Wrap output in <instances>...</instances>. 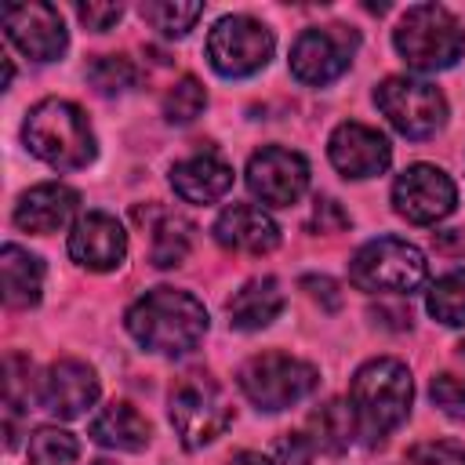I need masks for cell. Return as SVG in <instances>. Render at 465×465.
Segmentation results:
<instances>
[{"label":"cell","mask_w":465,"mask_h":465,"mask_svg":"<svg viewBox=\"0 0 465 465\" xmlns=\"http://www.w3.org/2000/svg\"><path fill=\"white\" fill-rule=\"evenodd\" d=\"M127 331L138 345L163 356L193 352L207 334V309L189 291L153 287L127 309Z\"/></svg>","instance_id":"obj_1"},{"label":"cell","mask_w":465,"mask_h":465,"mask_svg":"<svg viewBox=\"0 0 465 465\" xmlns=\"http://www.w3.org/2000/svg\"><path fill=\"white\" fill-rule=\"evenodd\" d=\"M22 138L33 156L51 163L54 171H80L94 160V131L87 113L65 98H44L29 109Z\"/></svg>","instance_id":"obj_2"},{"label":"cell","mask_w":465,"mask_h":465,"mask_svg":"<svg viewBox=\"0 0 465 465\" xmlns=\"http://www.w3.org/2000/svg\"><path fill=\"white\" fill-rule=\"evenodd\" d=\"M352 411L360 429L371 440H381L385 432H392L396 425L407 421L411 414V400H414V385H411V371L400 360H371L352 374Z\"/></svg>","instance_id":"obj_3"},{"label":"cell","mask_w":465,"mask_h":465,"mask_svg":"<svg viewBox=\"0 0 465 465\" xmlns=\"http://www.w3.org/2000/svg\"><path fill=\"white\" fill-rule=\"evenodd\" d=\"M392 44L400 58L418 73L450 69L465 51V29L443 4H414L400 18Z\"/></svg>","instance_id":"obj_4"},{"label":"cell","mask_w":465,"mask_h":465,"mask_svg":"<svg viewBox=\"0 0 465 465\" xmlns=\"http://www.w3.org/2000/svg\"><path fill=\"white\" fill-rule=\"evenodd\" d=\"M167 414H171V425H174L182 447H189V450L218 440L232 421V407H229L222 385L203 371H189L171 385Z\"/></svg>","instance_id":"obj_5"},{"label":"cell","mask_w":465,"mask_h":465,"mask_svg":"<svg viewBox=\"0 0 465 465\" xmlns=\"http://www.w3.org/2000/svg\"><path fill=\"white\" fill-rule=\"evenodd\" d=\"M425 254L396 236H378L363 243L349 262V280L367 294H411L425 283Z\"/></svg>","instance_id":"obj_6"},{"label":"cell","mask_w":465,"mask_h":465,"mask_svg":"<svg viewBox=\"0 0 465 465\" xmlns=\"http://www.w3.org/2000/svg\"><path fill=\"white\" fill-rule=\"evenodd\" d=\"M320 374L312 363L287 352H262L240 367V389L258 411H283L316 389Z\"/></svg>","instance_id":"obj_7"},{"label":"cell","mask_w":465,"mask_h":465,"mask_svg":"<svg viewBox=\"0 0 465 465\" xmlns=\"http://www.w3.org/2000/svg\"><path fill=\"white\" fill-rule=\"evenodd\" d=\"M378 109L389 116V124L407 134V138H432L447 124V98L440 87L425 80H407V76H389L374 91Z\"/></svg>","instance_id":"obj_8"},{"label":"cell","mask_w":465,"mask_h":465,"mask_svg":"<svg viewBox=\"0 0 465 465\" xmlns=\"http://www.w3.org/2000/svg\"><path fill=\"white\" fill-rule=\"evenodd\" d=\"M207 58L222 76H251L272 58V33L251 15H225L207 36Z\"/></svg>","instance_id":"obj_9"},{"label":"cell","mask_w":465,"mask_h":465,"mask_svg":"<svg viewBox=\"0 0 465 465\" xmlns=\"http://www.w3.org/2000/svg\"><path fill=\"white\" fill-rule=\"evenodd\" d=\"M356 44H360V36L345 25H312L291 47V73L302 84L323 87L349 69Z\"/></svg>","instance_id":"obj_10"},{"label":"cell","mask_w":465,"mask_h":465,"mask_svg":"<svg viewBox=\"0 0 465 465\" xmlns=\"http://www.w3.org/2000/svg\"><path fill=\"white\" fill-rule=\"evenodd\" d=\"M454 203H458L454 182L432 163H411L392 185L396 214L414 225H432V222L447 218L454 211Z\"/></svg>","instance_id":"obj_11"},{"label":"cell","mask_w":465,"mask_h":465,"mask_svg":"<svg viewBox=\"0 0 465 465\" xmlns=\"http://www.w3.org/2000/svg\"><path fill=\"white\" fill-rule=\"evenodd\" d=\"M247 189L272 207H291L309 189V163L302 153L265 145L247 160Z\"/></svg>","instance_id":"obj_12"},{"label":"cell","mask_w":465,"mask_h":465,"mask_svg":"<svg viewBox=\"0 0 465 465\" xmlns=\"http://www.w3.org/2000/svg\"><path fill=\"white\" fill-rule=\"evenodd\" d=\"M0 22L7 29V40L33 62H54L69 44L65 22L51 4H7L0 11Z\"/></svg>","instance_id":"obj_13"},{"label":"cell","mask_w":465,"mask_h":465,"mask_svg":"<svg viewBox=\"0 0 465 465\" xmlns=\"http://www.w3.org/2000/svg\"><path fill=\"white\" fill-rule=\"evenodd\" d=\"M327 153H331V163L345 174V178H374L389 167L392 160V145L381 131L367 127V124H356V120H345L331 131V142H327Z\"/></svg>","instance_id":"obj_14"},{"label":"cell","mask_w":465,"mask_h":465,"mask_svg":"<svg viewBox=\"0 0 465 465\" xmlns=\"http://www.w3.org/2000/svg\"><path fill=\"white\" fill-rule=\"evenodd\" d=\"M98 400V378L84 360H58L36 381V403L54 418H80Z\"/></svg>","instance_id":"obj_15"},{"label":"cell","mask_w":465,"mask_h":465,"mask_svg":"<svg viewBox=\"0 0 465 465\" xmlns=\"http://www.w3.org/2000/svg\"><path fill=\"white\" fill-rule=\"evenodd\" d=\"M69 254L76 265L94 269V272H109L124 262L127 254V232L124 225L105 214V211H87L84 218H76L73 232H69Z\"/></svg>","instance_id":"obj_16"},{"label":"cell","mask_w":465,"mask_h":465,"mask_svg":"<svg viewBox=\"0 0 465 465\" xmlns=\"http://www.w3.org/2000/svg\"><path fill=\"white\" fill-rule=\"evenodd\" d=\"M214 240L229 251H247V254H269L280 243L276 222L254 207V203H232L218 214L214 222Z\"/></svg>","instance_id":"obj_17"},{"label":"cell","mask_w":465,"mask_h":465,"mask_svg":"<svg viewBox=\"0 0 465 465\" xmlns=\"http://www.w3.org/2000/svg\"><path fill=\"white\" fill-rule=\"evenodd\" d=\"M76 203H80V193L62 182L33 185L15 203V225L25 232H54L76 214Z\"/></svg>","instance_id":"obj_18"},{"label":"cell","mask_w":465,"mask_h":465,"mask_svg":"<svg viewBox=\"0 0 465 465\" xmlns=\"http://www.w3.org/2000/svg\"><path fill=\"white\" fill-rule=\"evenodd\" d=\"M171 185L189 203H214L232 189V167L218 153H196L171 167Z\"/></svg>","instance_id":"obj_19"},{"label":"cell","mask_w":465,"mask_h":465,"mask_svg":"<svg viewBox=\"0 0 465 465\" xmlns=\"http://www.w3.org/2000/svg\"><path fill=\"white\" fill-rule=\"evenodd\" d=\"M134 218L149 229V262L156 269H171L189 254V247H193V222L189 218H182L178 211L156 207V203L134 207Z\"/></svg>","instance_id":"obj_20"},{"label":"cell","mask_w":465,"mask_h":465,"mask_svg":"<svg viewBox=\"0 0 465 465\" xmlns=\"http://www.w3.org/2000/svg\"><path fill=\"white\" fill-rule=\"evenodd\" d=\"M229 312V323L236 331H262L269 327L280 312H283V291L272 276H258V280H247L225 305Z\"/></svg>","instance_id":"obj_21"},{"label":"cell","mask_w":465,"mask_h":465,"mask_svg":"<svg viewBox=\"0 0 465 465\" xmlns=\"http://www.w3.org/2000/svg\"><path fill=\"white\" fill-rule=\"evenodd\" d=\"M0 280H4V302L11 309H29L40 302V291H44V262L18 243H4Z\"/></svg>","instance_id":"obj_22"},{"label":"cell","mask_w":465,"mask_h":465,"mask_svg":"<svg viewBox=\"0 0 465 465\" xmlns=\"http://www.w3.org/2000/svg\"><path fill=\"white\" fill-rule=\"evenodd\" d=\"M149 436H153L149 421L124 400L105 403L91 418V440L102 447H113V450H142L149 443Z\"/></svg>","instance_id":"obj_23"},{"label":"cell","mask_w":465,"mask_h":465,"mask_svg":"<svg viewBox=\"0 0 465 465\" xmlns=\"http://www.w3.org/2000/svg\"><path fill=\"white\" fill-rule=\"evenodd\" d=\"M356 411H352V403H345V400H327L320 411H312L309 414V429H312V443L320 447V450H331V454H341L349 443H352V436H356Z\"/></svg>","instance_id":"obj_24"},{"label":"cell","mask_w":465,"mask_h":465,"mask_svg":"<svg viewBox=\"0 0 465 465\" xmlns=\"http://www.w3.org/2000/svg\"><path fill=\"white\" fill-rule=\"evenodd\" d=\"M80 454V443L73 432L44 425L29 436V465H73Z\"/></svg>","instance_id":"obj_25"},{"label":"cell","mask_w":465,"mask_h":465,"mask_svg":"<svg viewBox=\"0 0 465 465\" xmlns=\"http://www.w3.org/2000/svg\"><path fill=\"white\" fill-rule=\"evenodd\" d=\"M429 312L447 327H465V269L447 272L429 291Z\"/></svg>","instance_id":"obj_26"},{"label":"cell","mask_w":465,"mask_h":465,"mask_svg":"<svg viewBox=\"0 0 465 465\" xmlns=\"http://www.w3.org/2000/svg\"><path fill=\"white\" fill-rule=\"evenodd\" d=\"M203 15V4H178V0H156V4H142V18L160 29L163 36H185L196 18Z\"/></svg>","instance_id":"obj_27"},{"label":"cell","mask_w":465,"mask_h":465,"mask_svg":"<svg viewBox=\"0 0 465 465\" xmlns=\"http://www.w3.org/2000/svg\"><path fill=\"white\" fill-rule=\"evenodd\" d=\"M87 80L98 94H124L127 87H134L138 80V69L131 65V58L124 54H98L91 65H87Z\"/></svg>","instance_id":"obj_28"},{"label":"cell","mask_w":465,"mask_h":465,"mask_svg":"<svg viewBox=\"0 0 465 465\" xmlns=\"http://www.w3.org/2000/svg\"><path fill=\"white\" fill-rule=\"evenodd\" d=\"M207 105V91L196 76H182L178 84H171V91L163 94V116L171 124H193Z\"/></svg>","instance_id":"obj_29"},{"label":"cell","mask_w":465,"mask_h":465,"mask_svg":"<svg viewBox=\"0 0 465 465\" xmlns=\"http://www.w3.org/2000/svg\"><path fill=\"white\" fill-rule=\"evenodd\" d=\"M407 465H465V447L454 440H425L407 450Z\"/></svg>","instance_id":"obj_30"},{"label":"cell","mask_w":465,"mask_h":465,"mask_svg":"<svg viewBox=\"0 0 465 465\" xmlns=\"http://www.w3.org/2000/svg\"><path fill=\"white\" fill-rule=\"evenodd\" d=\"M429 396L440 411H447L450 418H465V381L454 374H436L429 381Z\"/></svg>","instance_id":"obj_31"},{"label":"cell","mask_w":465,"mask_h":465,"mask_svg":"<svg viewBox=\"0 0 465 465\" xmlns=\"http://www.w3.org/2000/svg\"><path fill=\"white\" fill-rule=\"evenodd\" d=\"M76 18H80L87 29L105 33V29H113V25L124 18V7H120V4H76Z\"/></svg>","instance_id":"obj_32"},{"label":"cell","mask_w":465,"mask_h":465,"mask_svg":"<svg viewBox=\"0 0 465 465\" xmlns=\"http://www.w3.org/2000/svg\"><path fill=\"white\" fill-rule=\"evenodd\" d=\"M312 450H316V443L309 436H298V432H283L276 440V454H280L283 465H309Z\"/></svg>","instance_id":"obj_33"},{"label":"cell","mask_w":465,"mask_h":465,"mask_svg":"<svg viewBox=\"0 0 465 465\" xmlns=\"http://www.w3.org/2000/svg\"><path fill=\"white\" fill-rule=\"evenodd\" d=\"M316 232H341V229H349V214L338 207V200H316V207H312V222H309Z\"/></svg>","instance_id":"obj_34"},{"label":"cell","mask_w":465,"mask_h":465,"mask_svg":"<svg viewBox=\"0 0 465 465\" xmlns=\"http://www.w3.org/2000/svg\"><path fill=\"white\" fill-rule=\"evenodd\" d=\"M302 287H305L316 302H323V309H338V305H341L338 283H334V280H327V276H305V280H302Z\"/></svg>","instance_id":"obj_35"},{"label":"cell","mask_w":465,"mask_h":465,"mask_svg":"<svg viewBox=\"0 0 465 465\" xmlns=\"http://www.w3.org/2000/svg\"><path fill=\"white\" fill-rule=\"evenodd\" d=\"M436 247H440V251H465V236H461L458 229L436 232Z\"/></svg>","instance_id":"obj_36"},{"label":"cell","mask_w":465,"mask_h":465,"mask_svg":"<svg viewBox=\"0 0 465 465\" xmlns=\"http://www.w3.org/2000/svg\"><path fill=\"white\" fill-rule=\"evenodd\" d=\"M229 465H272V461L265 454H258V450H240V454H232Z\"/></svg>","instance_id":"obj_37"},{"label":"cell","mask_w":465,"mask_h":465,"mask_svg":"<svg viewBox=\"0 0 465 465\" xmlns=\"http://www.w3.org/2000/svg\"><path fill=\"white\" fill-rule=\"evenodd\" d=\"M458 356H461V360H465V341H461V345H458Z\"/></svg>","instance_id":"obj_38"}]
</instances>
